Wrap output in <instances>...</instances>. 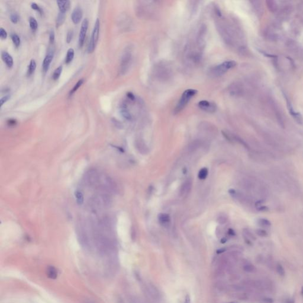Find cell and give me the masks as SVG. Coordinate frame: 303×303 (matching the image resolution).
<instances>
[{
	"label": "cell",
	"mask_w": 303,
	"mask_h": 303,
	"mask_svg": "<svg viewBox=\"0 0 303 303\" xmlns=\"http://www.w3.org/2000/svg\"><path fill=\"white\" fill-rule=\"evenodd\" d=\"M75 196H76L77 203L79 204H82L84 203V195L82 194V192L80 191L76 192Z\"/></svg>",
	"instance_id": "obj_25"
},
{
	"label": "cell",
	"mask_w": 303,
	"mask_h": 303,
	"mask_svg": "<svg viewBox=\"0 0 303 303\" xmlns=\"http://www.w3.org/2000/svg\"><path fill=\"white\" fill-rule=\"evenodd\" d=\"M11 38L12 39V41H13L14 45H15V46L17 48L19 47L20 45V42H21L20 37L15 33H13L11 34Z\"/></svg>",
	"instance_id": "obj_21"
},
{
	"label": "cell",
	"mask_w": 303,
	"mask_h": 303,
	"mask_svg": "<svg viewBox=\"0 0 303 303\" xmlns=\"http://www.w3.org/2000/svg\"><path fill=\"white\" fill-rule=\"evenodd\" d=\"M120 113H121L122 115L126 120H130L131 119V115L130 112H128V110L126 105L123 104L122 106V107L120 109Z\"/></svg>",
	"instance_id": "obj_12"
},
{
	"label": "cell",
	"mask_w": 303,
	"mask_h": 303,
	"mask_svg": "<svg viewBox=\"0 0 303 303\" xmlns=\"http://www.w3.org/2000/svg\"><path fill=\"white\" fill-rule=\"evenodd\" d=\"M127 96L128 99H130L131 101H134L135 99V96H134V94L131 93H130V92L128 93L127 94Z\"/></svg>",
	"instance_id": "obj_34"
},
{
	"label": "cell",
	"mask_w": 303,
	"mask_h": 303,
	"mask_svg": "<svg viewBox=\"0 0 303 303\" xmlns=\"http://www.w3.org/2000/svg\"><path fill=\"white\" fill-rule=\"evenodd\" d=\"M16 121L15 120H14V119H11V120H8V123L10 125H14L16 124Z\"/></svg>",
	"instance_id": "obj_36"
},
{
	"label": "cell",
	"mask_w": 303,
	"mask_h": 303,
	"mask_svg": "<svg viewBox=\"0 0 303 303\" xmlns=\"http://www.w3.org/2000/svg\"><path fill=\"white\" fill-rule=\"evenodd\" d=\"M184 303H191V300H190V297L188 295H186V297H185V302Z\"/></svg>",
	"instance_id": "obj_35"
},
{
	"label": "cell",
	"mask_w": 303,
	"mask_h": 303,
	"mask_svg": "<svg viewBox=\"0 0 303 303\" xmlns=\"http://www.w3.org/2000/svg\"><path fill=\"white\" fill-rule=\"evenodd\" d=\"M74 50L72 48H70L68 49L67 52V54L65 58V63L66 64H69L72 62V61L74 59Z\"/></svg>",
	"instance_id": "obj_14"
},
{
	"label": "cell",
	"mask_w": 303,
	"mask_h": 303,
	"mask_svg": "<svg viewBox=\"0 0 303 303\" xmlns=\"http://www.w3.org/2000/svg\"><path fill=\"white\" fill-rule=\"evenodd\" d=\"M158 220L160 223L163 224L168 223L170 220V216L169 214L166 213H161L158 215Z\"/></svg>",
	"instance_id": "obj_13"
},
{
	"label": "cell",
	"mask_w": 303,
	"mask_h": 303,
	"mask_svg": "<svg viewBox=\"0 0 303 303\" xmlns=\"http://www.w3.org/2000/svg\"><path fill=\"white\" fill-rule=\"evenodd\" d=\"M49 40L51 43H53L55 41V32L53 30H51L49 34Z\"/></svg>",
	"instance_id": "obj_32"
},
{
	"label": "cell",
	"mask_w": 303,
	"mask_h": 303,
	"mask_svg": "<svg viewBox=\"0 0 303 303\" xmlns=\"http://www.w3.org/2000/svg\"><path fill=\"white\" fill-rule=\"evenodd\" d=\"M29 23H30V28H31L32 31L33 32L36 31L37 27H38V24H37V21H36V20L34 17H30Z\"/></svg>",
	"instance_id": "obj_23"
},
{
	"label": "cell",
	"mask_w": 303,
	"mask_h": 303,
	"mask_svg": "<svg viewBox=\"0 0 303 303\" xmlns=\"http://www.w3.org/2000/svg\"><path fill=\"white\" fill-rule=\"evenodd\" d=\"M82 17V9H81V8H80V7H77L74 10V11L72 13V16H71L72 20L74 24H78L80 21Z\"/></svg>",
	"instance_id": "obj_8"
},
{
	"label": "cell",
	"mask_w": 303,
	"mask_h": 303,
	"mask_svg": "<svg viewBox=\"0 0 303 303\" xmlns=\"http://www.w3.org/2000/svg\"><path fill=\"white\" fill-rule=\"evenodd\" d=\"M301 293L303 294V287H302V289H301Z\"/></svg>",
	"instance_id": "obj_37"
},
{
	"label": "cell",
	"mask_w": 303,
	"mask_h": 303,
	"mask_svg": "<svg viewBox=\"0 0 303 303\" xmlns=\"http://www.w3.org/2000/svg\"><path fill=\"white\" fill-rule=\"evenodd\" d=\"M236 63L234 61H227L222 64L216 66L211 70V74L216 77L222 76L229 69L235 67Z\"/></svg>",
	"instance_id": "obj_2"
},
{
	"label": "cell",
	"mask_w": 303,
	"mask_h": 303,
	"mask_svg": "<svg viewBox=\"0 0 303 303\" xmlns=\"http://www.w3.org/2000/svg\"><path fill=\"white\" fill-rule=\"evenodd\" d=\"M198 107L201 110L210 113L214 112L217 110L216 105L214 103L206 100L201 101L198 103Z\"/></svg>",
	"instance_id": "obj_6"
},
{
	"label": "cell",
	"mask_w": 303,
	"mask_h": 303,
	"mask_svg": "<svg viewBox=\"0 0 303 303\" xmlns=\"http://www.w3.org/2000/svg\"><path fill=\"white\" fill-rule=\"evenodd\" d=\"M276 271L278 272V274L280 275L281 276H284L285 274V271L282 266L280 264H278L276 267Z\"/></svg>",
	"instance_id": "obj_26"
},
{
	"label": "cell",
	"mask_w": 303,
	"mask_h": 303,
	"mask_svg": "<svg viewBox=\"0 0 303 303\" xmlns=\"http://www.w3.org/2000/svg\"><path fill=\"white\" fill-rule=\"evenodd\" d=\"M1 58L4 63L8 68H11L13 65V59L12 56L7 52H2L1 53Z\"/></svg>",
	"instance_id": "obj_9"
},
{
	"label": "cell",
	"mask_w": 303,
	"mask_h": 303,
	"mask_svg": "<svg viewBox=\"0 0 303 303\" xmlns=\"http://www.w3.org/2000/svg\"><path fill=\"white\" fill-rule=\"evenodd\" d=\"M208 174V171L207 169L206 168H204L200 171L198 176L199 179H204L207 178Z\"/></svg>",
	"instance_id": "obj_24"
},
{
	"label": "cell",
	"mask_w": 303,
	"mask_h": 303,
	"mask_svg": "<svg viewBox=\"0 0 303 303\" xmlns=\"http://www.w3.org/2000/svg\"><path fill=\"white\" fill-rule=\"evenodd\" d=\"M99 28H100L99 20V18H96V23L93 29V31L92 33L91 40L90 41L88 47V52L89 53H93L96 48L99 34Z\"/></svg>",
	"instance_id": "obj_4"
},
{
	"label": "cell",
	"mask_w": 303,
	"mask_h": 303,
	"mask_svg": "<svg viewBox=\"0 0 303 303\" xmlns=\"http://www.w3.org/2000/svg\"><path fill=\"white\" fill-rule=\"evenodd\" d=\"M84 82V79H80V80H79L77 83L74 85V87H73V88L69 92V96H72V94H74L80 88V87L83 84Z\"/></svg>",
	"instance_id": "obj_19"
},
{
	"label": "cell",
	"mask_w": 303,
	"mask_h": 303,
	"mask_svg": "<svg viewBox=\"0 0 303 303\" xmlns=\"http://www.w3.org/2000/svg\"><path fill=\"white\" fill-rule=\"evenodd\" d=\"M257 223L258 224L262 227H264V228H268V227H270L271 226V222L268 220V219H260L258 220L257 222Z\"/></svg>",
	"instance_id": "obj_20"
},
{
	"label": "cell",
	"mask_w": 303,
	"mask_h": 303,
	"mask_svg": "<svg viewBox=\"0 0 303 303\" xmlns=\"http://www.w3.org/2000/svg\"><path fill=\"white\" fill-rule=\"evenodd\" d=\"M62 69H63L62 66H59V67H58L55 70V71H54V72L53 74V75H52L53 80H57L59 79V78L60 77V76H61V75L62 74Z\"/></svg>",
	"instance_id": "obj_18"
},
{
	"label": "cell",
	"mask_w": 303,
	"mask_h": 303,
	"mask_svg": "<svg viewBox=\"0 0 303 303\" xmlns=\"http://www.w3.org/2000/svg\"><path fill=\"white\" fill-rule=\"evenodd\" d=\"M36 68V61L34 59H32L30 61V64L28 67V70H27V75L30 76L34 73L35 69Z\"/></svg>",
	"instance_id": "obj_17"
},
{
	"label": "cell",
	"mask_w": 303,
	"mask_h": 303,
	"mask_svg": "<svg viewBox=\"0 0 303 303\" xmlns=\"http://www.w3.org/2000/svg\"><path fill=\"white\" fill-rule=\"evenodd\" d=\"M132 61V53L131 50L128 49L124 52L120 64V73L122 75H125L129 69V68Z\"/></svg>",
	"instance_id": "obj_3"
},
{
	"label": "cell",
	"mask_w": 303,
	"mask_h": 303,
	"mask_svg": "<svg viewBox=\"0 0 303 303\" xmlns=\"http://www.w3.org/2000/svg\"><path fill=\"white\" fill-rule=\"evenodd\" d=\"M57 4L60 11L65 13L69 8L70 1L68 0L65 1H57Z\"/></svg>",
	"instance_id": "obj_10"
},
{
	"label": "cell",
	"mask_w": 303,
	"mask_h": 303,
	"mask_svg": "<svg viewBox=\"0 0 303 303\" xmlns=\"http://www.w3.org/2000/svg\"><path fill=\"white\" fill-rule=\"evenodd\" d=\"M257 233L258 235L260 236H263V237H265V236H267V233L266 231H265L264 230H262V229H259L257 231Z\"/></svg>",
	"instance_id": "obj_33"
},
{
	"label": "cell",
	"mask_w": 303,
	"mask_h": 303,
	"mask_svg": "<svg viewBox=\"0 0 303 303\" xmlns=\"http://www.w3.org/2000/svg\"><path fill=\"white\" fill-rule=\"evenodd\" d=\"M72 37H73V32L72 30H69V32H68V34L66 36V42L68 43H69L71 42Z\"/></svg>",
	"instance_id": "obj_29"
},
{
	"label": "cell",
	"mask_w": 303,
	"mask_h": 303,
	"mask_svg": "<svg viewBox=\"0 0 303 303\" xmlns=\"http://www.w3.org/2000/svg\"><path fill=\"white\" fill-rule=\"evenodd\" d=\"M235 303V302H233V303Z\"/></svg>",
	"instance_id": "obj_38"
},
{
	"label": "cell",
	"mask_w": 303,
	"mask_h": 303,
	"mask_svg": "<svg viewBox=\"0 0 303 303\" xmlns=\"http://www.w3.org/2000/svg\"><path fill=\"white\" fill-rule=\"evenodd\" d=\"M0 37L2 39H5L7 37V33L2 27L0 29Z\"/></svg>",
	"instance_id": "obj_28"
},
{
	"label": "cell",
	"mask_w": 303,
	"mask_h": 303,
	"mask_svg": "<svg viewBox=\"0 0 303 303\" xmlns=\"http://www.w3.org/2000/svg\"><path fill=\"white\" fill-rule=\"evenodd\" d=\"M10 96H9V95H7V96H2V97L1 98V99H0V101H1V105H0V106H1V107L3 106V104H4V103H6V102H7V101L10 99Z\"/></svg>",
	"instance_id": "obj_30"
},
{
	"label": "cell",
	"mask_w": 303,
	"mask_h": 303,
	"mask_svg": "<svg viewBox=\"0 0 303 303\" xmlns=\"http://www.w3.org/2000/svg\"><path fill=\"white\" fill-rule=\"evenodd\" d=\"M197 94V90L194 89L186 90L181 96L178 104L176 106L174 112L178 114L184 110L188 103L194 96Z\"/></svg>",
	"instance_id": "obj_1"
},
{
	"label": "cell",
	"mask_w": 303,
	"mask_h": 303,
	"mask_svg": "<svg viewBox=\"0 0 303 303\" xmlns=\"http://www.w3.org/2000/svg\"><path fill=\"white\" fill-rule=\"evenodd\" d=\"M88 20L87 18H85L82 23L79 35V46L80 48H82L84 45L86 37V34L88 30Z\"/></svg>",
	"instance_id": "obj_5"
},
{
	"label": "cell",
	"mask_w": 303,
	"mask_h": 303,
	"mask_svg": "<svg viewBox=\"0 0 303 303\" xmlns=\"http://www.w3.org/2000/svg\"><path fill=\"white\" fill-rule=\"evenodd\" d=\"M243 270L245 271L248 272H250V273H252V272H254L255 271L256 269L255 268V267L251 263H246L245 264H244L243 265Z\"/></svg>",
	"instance_id": "obj_22"
},
{
	"label": "cell",
	"mask_w": 303,
	"mask_h": 303,
	"mask_svg": "<svg viewBox=\"0 0 303 303\" xmlns=\"http://www.w3.org/2000/svg\"><path fill=\"white\" fill-rule=\"evenodd\" d=\"M65 20V13H62V12H59L58 15V17H57V18H56V27L57 28H58L59 27H60L61 25L63 24L64 23V21Z\"/></svg>",
	"instance_id": "obj_16"
},
{
	"label": "cell",
	"mask_w": 303,
	"mask_h": 303,
	"mask_svg": "<svg viewBox=\"0 0 303 303\" xmlns=\"http://www.w3.org/2000/svg\"><path fill=\"white\" fill-rule=\"evenodd\" d=\"M191 182L189 181H186L181 187V195H184L186 194L187 192H188L190 191V190L191 189Z\"/></svg>",
	"instance_id": "obj_15"
},
{
	"label": "cell",
	"mask_w": 303,
	"mask_h": 303,
	"mask_svg": "<svg viewBox=\"0 0 303 303\" xmlns=\"http://www.w3.org/2000/svg\"><path fill=\"white\" fill-rule=\"evenodd\" d=\"M53 56H54V53L53 51L49 52L47 55L46 56V57L45 58V59L43 61L42 69H43V71L45 74H46L49 70L50 65L53 60Z\"/></svg>",
	"instance_id": "obj_7"
},
{
	"label": "cell",
	"mask_w": 303,
	"mask_h": 303,
	"mask_svg": "<svg viewBox=\"0 0 303 303\" xmlns=\"http://www.w3.org/2000/svg\"><path fill=\"white\" fill-rule=\"evenodd\" d=\"M46 274L48 278L52 279H55L58 275L57 269L53 266H49L46 270Z\"/></svg>",
	"instance_id": "obj_11"
},
{
	"label": "cell",
	"mask_w": 303,
	"mask_h": 303,
	"mask_svg": "<svg viewBox=\"0 0 303 303\" xmlns=\"http://www.w3.org/2000/svg\"><path fill=\"white\" fill-rule=\"evenodd\" d=\"M31 7H32V9H33L35 11H37L38 12H39L40 13H42V9L40 8V7L35 2H32L31 4Z\"/></svg>",
	"instance_id": "obj_27"
},
{
	"label": "cell",
	"mask_w": 303,
	"mask_h": 303,
	"mask_svg": "<svg viewBox=\"0 0 303 303\" xmlns=\"http://www.w3.org/2000/svg\"><path fill=\"white\" fill-rule=\"evenodd\" d=\"M10 20L12 23L16 24L18 21V17L17 16V14H15V13L11 14L10 16Z\"/></svg>",
	"instance_id": "obj_31"
}]
</instances>
